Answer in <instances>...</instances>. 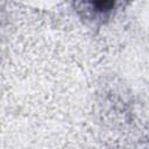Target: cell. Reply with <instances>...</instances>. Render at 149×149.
I'll use <instances>...</instances> for the list:
<instances>
[{
  "label": "cell",
  "instance_id": "1",
  "mask_svg": "<svg viewBox=\"0 0 149 149\" xmlns=\"http://www.w3.org/2000/svg\"><path fill=\"white\" fill-rule=\"evenodd\" d=\"M113 5H114V2H112V1H95V2H92V6L95 7V9L100 10V12L109 10L113 7Z\"/></svg>",
  "mask_w": 149,
  "mask_h": 149
}]
</instances>
